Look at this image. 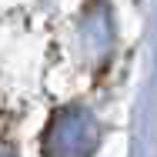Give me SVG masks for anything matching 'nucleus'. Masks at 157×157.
Masks as SVG:
<instances>
[{
    "label": "nucleus",
    "instance_id": "nucleus-1",
    "mask_svg": "<svg viewBox=\"0 0 157 157\" xmlns=\"http://www.w3.org/2000/svg\"><path fill=\"white\" fill-rule=\"evenodd\" d=\"M97 140H100L97 117L80 104L60 107L44 134L47 157H90L97 151Z\"/></svg>",
    "mask_w": 157,
    "mask_h": 157
},
{
    "label": "nucleus",
    "instance_id": "nucleus-2",
    "mask_svg": "<svg viewBox=\"0 0 157 157\" xmlns=\"http://www.w3.org/2000/svg\"><path fill=\"white\" fill-rule=\"evenodd\" d=\"M0 157H17V154H13V147H7V144H0Z\"/></svg>",
    "mask_w": 157,
    "mask_h": 157
}]
</instances>
